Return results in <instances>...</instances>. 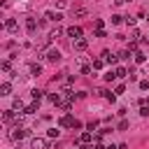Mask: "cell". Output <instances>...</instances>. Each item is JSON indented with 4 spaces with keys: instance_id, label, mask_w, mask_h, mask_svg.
<instances>
[{
    "instance_id": "cell-1",
    "label": "cell",
    "mask_w": 149,
    "mask_h": 149,
    "mask_svg": "<svg viewBox=\"0 0 149 149\" xmlns=\"http://www.w3.org/2000/svg\"><path fill=\"white\" fill-rule=\"evenodd\" d=\"M26 135H28V128H21V126H16V128L9 130V140H14V142H21Z\"/></svg>"
},
{
    "instance_id": "cell-2",
    "label": "cell",
    "mask_w": 149,
    "mask_h": 149,
    "mask_svg": "<svg viewBox=\"0 0 149 149\" xmlns=\"http://www.w3.org/2000/svg\"><path fill=\"white\" fill-rule=\"evenodd\" d=\"M74 123H77V119H72L70 114H65V116L58 119V126H61V128H74Z\"/></svg>"
},
{
    "instance_id": "cell-3",
    "label": "cell",
    "mask_w": 149,
    "mask_h": 149,
    "mask_svg": "<svg viewBox=\"0 0 149 149\" xmlns=\"http://www.w3.org/2000/svg\"><path fill=\"white\" fill-rule=\"evenodd\" d=\"M86 47H88V40H86V37H77V40L72 42V49H74V51H86Z\"/></svg>"
},
{
    "instance_id": "cell-4",
    "label": "cell",
    "mask_w": 149,
    "mask_h": 149,
    "mask_svg": "<svg viewBox=\"0 0 149 149\" xmlns=\"http://www.w3.org/2000/svg\"><path fill=\"white\" fill-rule=\"evenodd\" d=\"M44 147H47L44 137H30V149H44Z\"/></svg>"
},
{
    "instance_id": "cell-5",
    "label": "cell",
    "mask_w": 149,
    "mask_h": 149,
    "mask_svg": "<svg viewBox=\"0 0 149 149\" xmlns=\"http://www.w3.org/2000/svg\"><path fill=\"white\" fill-rule=\"evenodd\" d=\"M68 35L77 40V37H81V35H84V30H81L79 26H70V28H68Z\"/></svg>"
},
{
    "instance_id": "cell-6",
    "label": "cell",
    "mask_w": 149,
    "mask_h": 149,
    "mask_svg": "<svg viewBox=\"0 0 149 149\" xmlns=\"http://www.w3.org/2000/svg\"><path fill=\"white\" fill-rule=\"evenodd\" d=\"M102 61H105L107 65H116V61H119V58H116L114 54H109V51H102Z\"/></svg>"
},
{
    "instance_id": "cell-7",
    "label": "cell",
    "mask_w": 149,
    "mask_h": 149,
    "mask_svg": "<svg viewBox=\"0 0 149 149\" xmlns=\"http://www.w3.org/2000/svg\"><path fill=\"white\" fill-rule=\"evenodd\" d=\"M81 144H91V142H95V135L91 133V130H86V133H81Z\"/></svg>"
},
{
    "instance_id": "cell-8",
    "label": "cell",
    "mask_w": 149,
    "mask_h": 149,
    "mask_svg": "<svg viewBox=\"0 0 149 149\" xmlns=\"http://www.w3.org/2000/svg\"><path fill=\"white\" fill-rule=\"evenodd\" d=\"M26 30H28L30 35H35V30H37V21H35V19H26Z\"/></svg>"
},
{
    "instance_id": "cell-9",
    "label": "cell",
    "mask_w": 149,
    "mask_h": 149,
    "mask_svg": "<svg viewBox=\"0 0 149 149\" xmlns=\"http://www.w3.org/2000/svg\"><path fill=\"white\" fill-rule=\"evenodd\" d=\"M47 61H51V63L61 61V51H58V49H51V51H47Z\"/></svg>"
},
{
    "instance_id": "cell-10",
    "label": "cell",
    "mask_w": 149,
    "mask_h": 149,
    "mask_svg": "<svg viewBox=\"0 0 149 149\" xmlns=\"http://www.w3.org/2000/svg\"><path fill=\"white\" fill-rule=\"evenodd\" d=\"M5 28H7L9 33H16V30H19V23H16L14 19H7V21H5Z\"/></svg>"
},
{
    "instance_id": "cell-11",
    "label": "cell",
    "mask_w": 149,
    "mask_h": 149,
    "mask_svg": "<svg viewBox=\"0 0 149 149\" xmlns=\"http://www.w3.org/2000/svg\"><path fill=\"white\" fill-rule=\"evenodd\" d=\"M14 119H16V112H14V109H7V112L2 114V121H5V123H12Z\"/></svg>"
},
{
    "instance_id": "cell-12",
    "label": "cell",
    "mask_w": 149,
    "mask_h": 149,
    "mask_svg": "<svg viewBox=\"0 0 149 149\" xmlns=\"http://www.w3.org/2000/svg\"><path fill=\"white\" fill-rule=\"evenodd\" d=\"M44 19H47V21H61L63 16H61L58 12H44Z\"/></svg>"
},
{
    "instance_id": "cell-13",
    "label": "cell",
    "mask_w": 149,
    "mask_h": 149,
    "mask_svg": "<svg viewBox=\"0 0 149 149\" xmlns=\"http://www.w3.org/2000/svg\"><path fill=\"white\" fill-rule=\"evenodd\" d=\"M9 93H12V84L9 81H2L0 84V95H9Z\"/></svg>"
},
{
    "instance_id": "cell-14",
    "label": "cell",
    "mask_w": 149,
    "mask_h": 149,
    "mask_svg": "<svg viewBox=\"0 0 149 149\" xmlns=\"http://www.w3.org/2000/svg\"><path fill=\"white\" fill-rule=\"evenodd\" d=\"M37 105H40V100H33V102L23 109V114H35V112H37Z\"/></svg>"
},
{
    "instance_id": "cell-15",
    "label": "cell",
    "mask_w": 149,
    "mask_h": 149,
    "mask_svg": "<svg viewBox=\"0 0 149 149\" xmlns=\"http://www.w3.org/2000/svg\"><path fill=\"white\" fill-rule=\"evenodd\" d=\"M30 74H33V77H40V74H42V65H37V63L30 65Z\"/></svg>"
},
{
    "instance_id": "cell-16",
    "label": "cell",
    "mask_w": 149,
    "mask_h": 149,
    "mask_svg": "<svg viewBox=\"0 0 149 149\" xmlns=\"http://www.w3.org/2000/svg\"><path fill=\"white\" fill-rule=\"evenodd\" d=\"M114 72H116V79H123V77H126V74H128V70H126V68H123V65H119V68H116V70H114Z\"/></svg>"
},
{
    "instance_id": "cell-17",
    "label": "cell",
    "mask_w": 149,
    "mask_h": 149,
    "mask_svg": "<svg viewBox=\"0 0 149 149\" xmlns=\"http://www.w3.org/2000/svg\"><path fill=\"white\" fill-rule=\"evenodd\" d=\"M12 109H19V112L23 114V109H26V107H23V102H21L19 98H14V102H12Z\"/></svg>"
},
{
    "instance_id": "cell-18",
    "label": "cell",
    "mask_w": 149,
    "mask_h": 149,
    "mask_svg": "<svg viewBox=\"0 0 149 149\" xmlns=\"http://www.w3.org/2000/svg\"><path fill=\"white\" fill-rule=\"evenodd\" d=\"M47 137H51V140L56 137V140H58V137H61V130H58V128H49V130H47Z\"/></svg>"
},
{
    "instance_id": "cell-19",
    "label": "cell",
    "mask_w": 149,
    "mask_h": 149,
    "mask_svg": "<svg viewBox=\"0 0 149 149\" xmlns=\"http://www.w3.org/2000/svg\"><path fill=\"white\" fill-rule=\"evenodd\" d=\"M86 14H88L86 7H77V9H74V16H77V19H81V16H86Z\"/></svg>"
},
{
    "instance_id": "cell-20",
    "label": "cell",
    "mask_w": 149,
    "mask_h": 149,
    "mask_svg": "<svg viewBox=\"0 0 149 149\" xmlns=\"http://www.w3.org/2000/svg\"><path fill=\"white\" fill-rule=\"evenodd\" d=\"M114 79H116V72L114 70H107L105 72V81H114Z\"/></svg>"
},
{
    "instance_id": "cell-21",
    "label": "cell",
    "mask_w": 149,
    "mask_h": 149,
    "mask_svg": "<svg viewBox=\"0 0 149 149\" xmlns=\"http://www.w3.org/2000/svg\"><path fill=\"white\" fill-rule=\"evenodd\" d=\"M30 98H33V100H40V98H42V91H40V88H33V91H30Z\"/></svg>"
},
{
    "instance_id": "cell-22",
    "label": "cell",
    "mask_w": 149,
    "mask_h": 149,
    "mask_svg": "<svg viewBox=\"0 0 149 149\" xmlns=\"http://www.w3.org/2000/svg\"><path fill=\"white\" fill-rule=\"evenodd\" d=\"M49 100H51L54 105H61V93H51V95H49Z\"/></svg>"
},
{
    "instance_id": "cell-23",
    "label": "cell",
    "mask_w": 149,
    "mask_h": 149,
    "mask_svg": "<svg viewBox=\"0 0 149 149\" xmlns=\"http://www.w3.org/2000/svg\"><path fill=\"white\" fill-rule=\"evenodd\" d=\"M61 33H63L61 28H56V30H51V33H49V40H56V37H61Z\"/></svg>"
},
{
    "instance_id": "cell-24",
    "label": "cell",
    "mask_w": 149,
    "mask_h": 149,
    "mask_svg": "<svg viewBox=\"0 0 149 149\" xmlns=\"http://www.w3.org/2000/svg\"><path fill=\"white\" fill-rule=\"evenodd\" d=\"M144 61H147V56H144L142 51H137V54H135V63H144Z\"/></svg>"
},
{
    "instance_id": "cell-25",
    "label": "cell",
    "mask_w": 149,
    "mask_h": 149,
    "mask_svg": "<svg viewBox=\"0 0 149 149\" xmlns=\"http://www.w3.org/2000/svg\"><path fill=\"white\" fill-rule=\"evenodd\" d=\"M102 65H105V61H102V58H95V61H93V70H100Z\"/></svg>"
},
{
    "instance_id": "cell-26",
    "label": "cell",
    "mask_w": 149,
    "mask_h": 149,
    "mask_svg": "<svg viewBox=\"0 0 149 149\" xmlns=\"http://www.w3.org/2000/svg\"><path fill=\"white\" fill-rule=\"evenodd\" d=\"M121 21H123V16H119V14H112V23H114V26H119Z\"/></svg>"
},
{
    "instance_id": "cell-27",
    "label": "cell",
    "mask_w": 149,
    "mask_h": 149,
    "mask_svg": "<svg viewBox=\"0 0 149 149\" xmlns=\"http://www.w3.org/2000/svg\"><path fill=\"white\" fill-rule=\"evenodd\" d=\"M140 116H149V107H147V105L140 107Z\"/></svg>"
},
{
    "instance_id": "cell-28",
    "label": "cell",
    "mask_w": 149,
    "mask_h": 149,
    "mask_svg": "<svg viewBox=\"0 0 149 149\" xmlns=\"http://www.w3.org/2000/svg\"><path fill=\"white\" fill-rule=\"evenodd\" d=\"M91 68H93V65H81V74H88V72H91Z\"/></svg>"
},
{
    "instance_id": "cell-29",
    "label": "cell",
    "mask_w": 149,
    "mask_h": 149,
    "mask_svg": "<svg viewBox=\"0 0 149 149\" xmlns=\"http://www.w3.org/2000/svg\"><path fill=\"white\" fill-rule=\"evenodd\" d=\"M123 91H126V86H123V84H119V86L114 88V93H116V95H119V93H123Z\"/></svg>"
},
{
    "instance_id": "cell-30",
    "label": "cell",
    "mask_w": 149,
    "mask_h": 149,
    "mask_svg": "<svg viewBox=\"0 0 149 149\" xmlns=\"http://www.w3.org/2000/svg\"><path fill=\"white\" fill-rule=\"evenodd\" d=\"M95 37H105V30L102 28H95Z\"/></svg>"
},
{
    "instance_id": "cell-31",
    "label": "cell",
    "mask_w": 149,
    "mask_h": 149,
    "mask_svg": "<svg viewBox=\"0 0 149 149\" xmlns=\"http://www.w3.org/2000/svg\"><path fill=\"white\" fill-rule=\"evenodd\" d=\"M2 72H9V61H2Z\"/></svg>"
},
{
    "instance_id": "cell-32",
    "label": "cell",
    "mask_w": 149,
    "mask_h": 149,
    "mask_svg": "<svg viewBox=\"0 0 149 149\" xmlns=\"http://www.w3.org/2000/svg\"><path fill=\"white\" fill-rule=\"evenodd\" d=\"M126 128H128V121H126V119H123V121H121V123H119V130H126Z\"/></svg>"
},
{
    "instance_id": "cell-33",
    "label": "cell",
    "mask_w": 149,
    "mask_h": 149,
    "mask_svg": "<svg viewBox=\"0 0 149 149\" xmlns=\"http://www.w3.org/2000/svg\"><path fill=\"white\" fill-rule=\"evenodd\" d=\"M140 88H142V91H147V88H149V81H140Z\"/></svg>"
},
{
    "instance_id": "cell-34",
    "label": "cell",
    "mask_w": 149,
    "mask_h": 149,
    "mask_svg": "<svg viewBox=\"0 0 149 149\" xmlns=\"http://www.w3.org/2000/svg\"><path fill=\"white\" fill-rule=\"evenodd\" d=\"M119 149H128V147H126V144H119Z\"/></svg>"
},
{
    "instance_id": "cell-35",
    "label": "cell",
    "mask_w": 149,
    "mask_h": 149,
    "mask_svg": "<svg viewBox=\"0 0 149 149\" xmlns=\"http://www.w3.org/2000/svg\"><path fill=\"white\" fill-rule=\"evenodd\" d=\"M107 149H119V147H114V144H109V147H107Z\"/></svg>"
}]
</instances>
